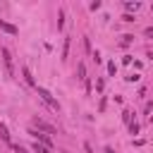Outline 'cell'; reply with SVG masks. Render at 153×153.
<instances>
[{
  "label": "cell",
  "instance_id": "cell-1",
  "mask_svg": "<svg viewBox=\"0 0 153 153\" xmlns=\"http://www.w3.org/2000/svg\"><path fill=\"white\" fill-rule=\"evenodd\" d=\"M38 96H41V98H43V100H45V103H48V105H50V108H53L55 112L60 110V103H57V100L53 98V93H50L48 88H41V86H38Z\"/></svg>",
  "mask_w": 153,
  "mask_h": 153
},
{
  "label": "cell",
  "instance_id": "cell-2",
  "mask_svg": "<svg viewBox=\"0 0 153 153\" xmlns=\"http://www.w3.org/2000/svg\"><path fill=\"white\" fill-rule=\"evenodd\" d=\"M29 134H31L38 143H43V146H48V148L53 146V141H50V136H48V134H41V131H36V129H29Z\"/></svg>",
  "mask_w": 153,
  "mask_h": 153
},
{
  "label": "cell",
  "instance_id": "cell-3",
  "mask_svg": "<svg viewBox=\"0 0 153 153\" xmlns=\"http://www.w3.org/2000/svg\"><path fill=\"white\" fill-rule=\"evenodd\" d=\"M0 29H2L5 33H10V36H14V33H17V26H14V24H10V22H5V19H0Z\"/></svg>",
  "mask_w": 153,
  "mask_h": 153
},
{
  "label": "cell",
  "instance_id": "cell-4",
  "mask_svg": "<svg viewBox=\"0 0 153 153\" xmlns=\"http://www.w3.org/2000/svg\"><path fill=\"white\" fill-rule=\"evenodd\" d=\"M2 60H5V67H7V72L12 74L14 69H12V55H10V50L7 48H2Z\"/></svg>",
  "mask_w": 153,
  "mask_h": 153
},
{
  "label": "cell",
  "instance_id": "cell-5",
  "mask_svg": "<svg viewBox=\"0 0 153 153\" xmlns=\"http://www.w3.org/2000/svg\"><path fill=\"white\" fill-rule=\"evenodd\" d=\"M33 124H36L38 129L48 131V134H55V127H50V124H48V122H43V120H33Z\"/></svg>",
  "mask_w": 153,
  "mask_h": 153
},
{
  "label": "cell",
  "instance_id": "cell-6",
  "mask_svg": "<svg viewBox=\"0 0 153 153\" xmlns=\"http://www.w3.org/2000/svg\"><path fill=\"white\" fill-rule=\"evenodd\" d=\"M33 153H50V148H48V146H43V143H38V141H36V143H33Z\"/></svg>",
  "mask_w": 153,
  "mask_h": 153
},
{
  "label": "cell",
  "instance_id": "cell-7",
  "mask_svg": "<svg viewBox=\"0 0 153 153\" xmlns=\"http://www.w3.org/2000/svg\"><path fill=\"white\" fill-rule=\"evenodd\" d=\"M0 139H2V141H10V131H7L5 124H0Z\"/></svg>",
  "mask_w": 153,
  "mask_h": 153
},
{
  "label": "cell",
  "instance_id": "cell-8",
  "mask_svg": "<svg viewBox=\"0 0 153 153\" xmlns=\"http://www.w3.org/2000/svg\"><path fill=\"white\" fill-rule=\"evenodd\" d=\"M22 74H24V79H26V84H31V86H33V76H31V72H29L26 67L22 69Z\"/></svg>",
  "mask_w": 153,
  "mask_h": 153
},
{
  "label": "cell",
  "instance_id": "cell-9",
  "mask_svg": "<svg viewBox=\"0 0 153 153\" xmlns=\"http://www.w3.org/2000/svg\"><path fill=\"white\" fill-rule=\"evenodd\" d=\"M67 53H69V38H65V45H62V60H67Z\"/></svg>",
  "mask_w": 153,
  "mask_h": 153
},
{
  "label": "cell",
  "instance_id": "cell-10",
  "mask_svg": "<svg viewBox=\"0 0 153 153\" xmlns=\"http://www.w3.org/2000/svg\"><path fill=\"white\" fill-rule=\"evenodd\" d=\"M79 79L86 81V67H84V65H79Z\"/></svg>",
  "mask_w": 153,
  "mask_h": 153
},
{
  "label": "cell",
  "instance_id": "cell-11",
  "mask_svg": "<svg viewBox=\"0 0 153 153\" xmlns=\"http://www.w3.org/2000/svg\"><path fill=\"white\" fill-rule=\"evenodd\" d=\"M122 120L129 124V122H131V112H129V110H124V112H122Z\"/></svg>",
  "mask_w": 153,
  "mask_h": 153
},
{
  "label": "cell",
  "instance_id": "cell-12",
  "mask_svg": "<svg viewBox=\"0 0 153 153\" xmlns=\"http://www.w3.org/2000/svg\"><path fill=\"white\" fill-rule=\"evenodd\" d=\"M129 131H131V134H139V124H136V122H129Z\"/></svg>",
  "mask_w": 153,
  "mask_h": 153
},
{
  "label": "cell",
  "instance_id": "cell-13",
  "mask_svg": "<svg viewBox=\"0 0 153 153\" xmlns=\"http://www.w3.org/2000/svg\"><path fill=\"white\" fill-rule=\"evenodd\" d=\"M124 7H127V10H139V2H127Z\"/></svg>",
  "mask_w": 153,
  "mask_h": 153
},
{
  "label": "cell",
  "instance_id": "cell-14",
  "mask_svg": "<svg viewBox=\"0 0 153 153\" xmlns=\"http://www.w3.org/2000/svg\"><path fill=\"white\" fill-rule=\"evenodd\" d=\"M131 38H134V36H129V33H127V36H122V45H127V43H131Z\"/></svg>",
  "mask_w": 153,
  "mask_h": 153
},
{
  "label": "cell",
  "instance_id": "cell-15",
  "mask_svg": "<svg viewBox=\"0 0 153 153\" xmlns=\"http://www.w3.org/2000/svg\"><path fill=\"white\" fill-rule=\"evenodd\" d=\"M115 69H117V67H115V62H108V72H110V74H115Z\"/></svg>",
  "mask_w": 153,
  "mask_h": 153
},
{
  "label": "cell",
  "instance_id": "cell-16",
  "mask_svg": "<svg viewBox=\"0 0 153 153\" xmlns=\"http://www.w3.org/2000/svg\"><path fill=\"white\" fill-rule=\"evenodd\" d=\"M12 148H14V151H17V153H29V151H26V148H24V146H12Z\"/></svg>",
  "mask_w": 153,
  "mask_h": 153
},
{
  "label": "cell",
  "instance_id": "cell-17",
  "mask_svg": "<svg viewBox=\"0 0 153 153\" xmlns=\"http://www.w3.org/2000/svg\"><path fill=\"white\" fill-rule=\"evenodd\" d=\"M105 153H115V151H112V148H105Z\"/></svg>",
  "mask_w": 153,
  "mask_h": 153
}]
</instances>
